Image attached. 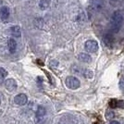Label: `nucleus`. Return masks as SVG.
<instances>
[{
  "mask_svg": "<svg viewBox=\"0 0 124 124\" xmlns=\"http://www.w3.org/2000/svg\"><path fill=\"white\" fill-rule=\"evenodd\" d=\"M6 88L9 91V92H13L17 89V83L15 82V80L13 79H8L6 81Z\"/></svg>",
  "mask_w": 124,
  "mask_h": 124,
  "instance_id": "obj_7",
  "label": "nucleus"
},
{
  "mask_svg": "<svg viewBox=\"0 0 124 124\" xmlns=\"http://www.w3.org/2000/svg\"><path fill=\"white\" fill-rule=\"evenodd\" d=\"M14 101L17 105L19 106H24L27 101H28V98H27V95L25 93H19L18 95H16L15 98H14Z\"/></svg>",
  "mask_w": 124,
  "mask_h": 124,
  "instance_id": "obj_4",
  "label": "nucleus"
},
{
  "mask_svg": "<svg viewBox=\"0 0 124 124\" xmlns=\"http://www.w3.org/2000/svg\"><path fill=\"white\" fill-rule=\"evenodd\" d=\"M103 42L105 44L106 46H108V48H112L114 45V37L112 34L108 33V34H105L103 37Z\"/></svg>",
  "mask_w": 124,
  "mask_h": 124,
  "instance_id": "obj_5",
  "label": "nucleus"
},
{
  "mask_svg": "<svg viewBox=\"0 0 124 124\" xmlns=\"http://www.w3.org/2000/svg\"><path fill=\"white\" fill-rule=\"evenodd\" d=\"M79 60L84 63H90L92 61V57H90V55H88L86 53H81L79 55Z\"/></svg>",
  "mask_w": 124,
  "mask_h": 124,
  "instance_id": "obj_11",
  "label": "nucleus"
},
{
  "mask_svg": "<svg viewBox=\"0 0 124 124\" xmlns=\"http://www.w3.org/2000/svg\"><path fill=\"white\" fill-rule=\"evenodd\" d=\"M92 5L95 8H100V7H101V1L100 0H93L92 1Z\"/></svg>",
  "mask_w": 124,
  "mask_h": 124,
  "instance_id": "obj_16",
  "label": "nucleus"
},
{
  "mask_svg": "<svg viewBox=\"0 0 124 124\" xmlns=\"http://www.w3.org/2000/svg\"><path fill=\"white\" fill-rule=\"evenodd\" d=\"M8 76V71L4 68H0V79H5Z\"/></svg>",
  "mask_w": 124,
  "mask_h": 124,
  "instance_id": "obj_15",
  "label": "nucleus"
},
{
  "mask_svg": "<svg viewBox=\"0 0 124 124\" xmlns=\"http://www.w3.org/2000/svg\"><path fill=\"white\" fill-rule=\"evenodd\" d=\"M109 124H120V123H119V121H117V120H112Z\"/></svg>",
  "mask_w": 124,
  "mask_h": 124,
  "instance_id": "obj_19",
  "label": "nucleus"
},
{
  "mask_svg": "<svg viewBox=\"0 0 124 124\" xmlns=\"http://www.w3.org/2000/svg\"><path fill=\"white\" fill-rule=\"evenodd\" d=\"M8 50L11 54H14L16 52V49H17V42H16L15 39H13V38L8 39Z\"/></svg>",
  "mask_w": 124,
  "mask_h": 124,
  "instance_id": "obj_9",
  "label": "nucleus"
},
{
  "mask_svg": "<svg viewBox=\"0 0 124 124\" xmlns=\"http://www.w3.org/2000/svg\"><path fill=\"white\" fill-rule=\"evenodd\" d=\"M39 7L41 9H46L49 7V1L48 0H41L39 3Z\"/></svg>",
  "mask_w": 124,
  "mask_h": 124,
  "instance_id": "obj_13",
  "label": "nucleus"
},
{
  "mask_svg": "<svg viewBox=\"0 0 124 124\" xmlns=\"http://www.w3.org/2000/svg\"><path fill=\"white\" fill-rule=\"evenodd\" d=\"M85 49L89 53H95L98 50V44L94 40H89L85 43Z\"/></svg>",
  "mask_w": 124,
  "mask_h": 124,
  "instance_id": "obj_3",
  "label": "nucleus"
},
{
  "mask_svg": "<svg viewBox=\"0 0 124 124\" xmlns=\"http://www.w3.org/2000/svg\"><path fill=\"white\" fill-rule=\"evenodd\" d=\"M67 119V121L66 122H64L63 120H61V122L59 124H76L77 123V121L76 120H72V118L71 117H70V118H66Z\"/></svg>",
  "mask_w": 124,
  "mask_h": 124,
  "instance_id": "obj_14",
  "label": "nucleus"
},
{
  "mask_svg": "<svg viewBox=\"0 0 124 124\" xmlns=\"http://www.w3.org/2000/svg\"><path fill=\"white\" fill-rule=\"evenodd\" d=\"M122 22H123V16L121 15V13L119 11L114 12L111 16V20H110L111 30L113 31H118L119 30V28L121 27Z\"/></svg>",
  "mask_w": 124,
  "mask_h": 124,
  "instance_id": "obj_1",
  "label": "nucleus"
},
{
  "mask_svg": "<svg viewBox=\"0 0 124 124\" xmlns=\"http://www.w3.org/2000/svg\"><path fill=\"white\" fill-rule=\"evenodd\" d=\"M120 88L124 89V78H122L121 81H120Z\"/></svg>",
  "mask_w": 124,
  "mask_h": 124,
  "instance_id": "obj_18",
  "label": "nucleus"
},
{
  "mask_svg": "<svg viewBox=\"0 0 124 124\" xmlns=\"http://www.w3.org/2000/svg\"><path fill=\"white\" fill-rule=\"evenodd\" d=\"M65 83H66L67 87L71 89V90H76L81 85V83H80L79 79H77L76 77H73V76H69V77H67L66 81H65Z\"/></svg>",
  "mask_w": 124,
  "mask_h": 124,
  "instance_id": "obj_2",
  "label": "nucleus"
},
{
  "mask_svg": "<svg viewBox=\"0 0 124 124\" xmlns=\"http://www.w3.org/2000/svg\"><path fill=\"white\" fill-rule=\"evenodd\" d=\"M10 33L12 34V36L14 37H21V30L20 26H13L10 28Z\"/></svg>",
  "mask_w": 124,
  "mask_h": 124,
  "instance_id": "obj_10",
  "label": "nucleus"
},
{
  "mask_svg": "<svg viewBox=\"0 0 124 124\" xmlns=\"http://www.w3.org/2000/svg\"><path fill=\"white\" fill-rule=\"evenodd\" d=\"M109 107L111 108H124V102L117 99H111L109 102Z\"/></svg>",
  "mask_w": 124,
  "mask_h": 124,
  "instance_id": "obj_6",
  "label": "nucleus"
},
{
  "mask_svg": "<svg viewBox=\"0 0 124 124\" xmlns=\"http://www.w3.org/2000/svg\"><path fill=\"white\" fill-rule=\"evenodd\" d=\"M114 116H115V114H114V112H112V111H110V110H108L107 112H106V118L107 119H112V118H114Z\"/></svg>",
  "mask_w": 124,
  "mask_h": 124,
  "instance_id": "obj_17",
  "label": "nucleus"
},
{
  "mask_svg": "<svg viewBox=\"0 0 124 124\" xmlns=\"http://www.w3.org/2000/svg\"><path fill=\"white\" fill-rule=\"evenodd\" d=\"M9 17V8L8 7H2L0 8V18L2 21H7Z\"/></svg>",
  "mask_w": 124,
  "mask_h": 124,
  "instance_id": "obj_8",
  "label": "nucleus"
},
{
  "mask_svg": "<svg viewBox=\"0 0 124 124\" xmlns=\"http://www.w3.org/2000/svg\"><path fill=\"white\" fill-rule=\"evenodd\" d=\"M46 113V108H44V107H38V108H37V111H36V119H42L44 117H45V115Z\"/></svg>",
  "mask_w": 124,
  "mask_h": 124,
  "instance_id": "obj_12",
  "label": "nucleus"
},
{
  "mask_svg": "<svg viewBox=\"0 0 124 124\" xmlns=\"http://www.w3.org/2000/svg\"><path fill=\"white\" fill-rule=\"evenodd\" d=\"M111 1H117V0H111Z\"/></svg>",
  "mask_w": 124,
  "mask_h": 124,
  "instance_id": "obj_20",
  "label": "nucleus"
},
{
  "mask_svg": "<svg viewBox=\"0 0 124 124\" xmlns=\"http://www.w3.org/2000/svg\"><path fill=\"white\" fill-rule=\"evenodd\" d=\"M0 103H1V100H0Z\"/></svg>",
  "mask_w": 124,
  "mask_h": 124,
  "instance_id": "obj_21",
  "label": "nucleus"
}]
</instances>
